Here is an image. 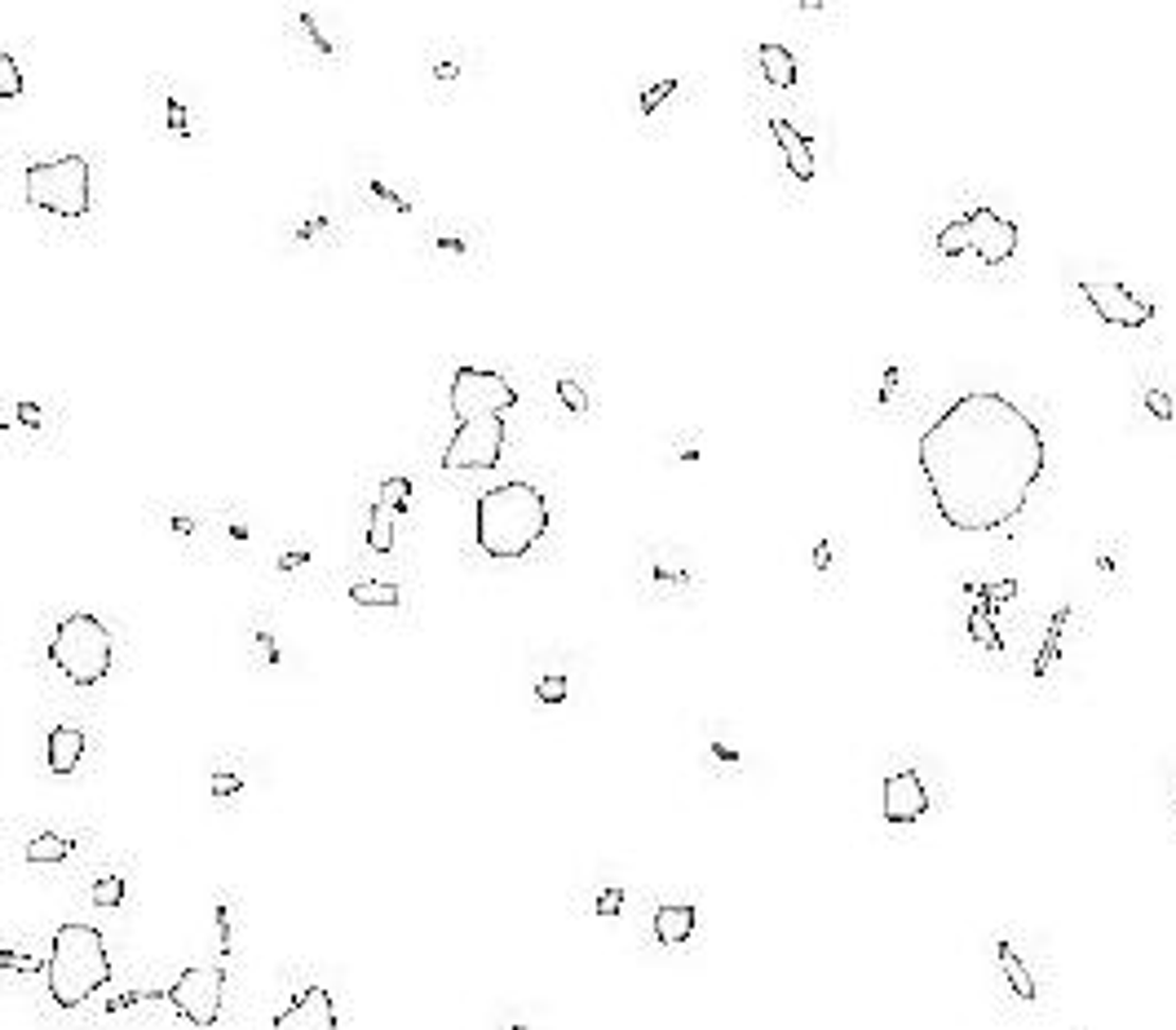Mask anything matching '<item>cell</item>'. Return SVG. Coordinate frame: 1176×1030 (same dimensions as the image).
<instances>
[{
    "label": "cell",
    "instance_id": "obj_35",
    "mask_svg": "<svg viewBox=\"0 0 1176 1030\" xmlns=\"http://www.w3.org/2000/svg\"><path fill=\"white\" fill-rule=\"evenodd\" d=\"M509 1030H527V1026H509Z\"/></svg>",
    "mask_w": 1176,
    "mask_h": 1030
},
{
    "label": "cell",
    "instance_id": "obj_32",
    "mask_svg": "<svg viewBox=\"0 0 1176 1030\" xmlns=\"http://www.w3.org/2000/svg\"><path fill=\"white\" fill-rule=\"evenodd\" d=\"M168 129H178L182 138H191V124H186V111L178 103H168Z\"/></svg>",
    "mask_w": 1176,
    "mask_h": 1030
},
{
    "label": "cell",
    "instance_id": "obj_27",
    "mask_svg": "<svg viewBox=\"0 0 1176 1030\" xmlns=\"http://www.w3.org/2000/svg\"><path fill=\"white\" fill-rule=\"evenodd\" d=\"M558 394H562V403H566L571 412H580V416L589 412V398H584V390L575 385V381H558Z\"/></svg>",
    "mask_w": 1176,
    "mask_h": 1030
},
{
    "label": "cell",
    "instance_id": "obj_33",
    "mask_svg": "<svg viewBox=\"0 0 1176 1030\" xmlns=\"http://www.w3.org/2000/svg\"><path fill=\"white\" fill-rule=\"evenodd\" d=\"M828 562H832V544H828V540H822V544L814 548V566L822 571V566H828Z\"/></svg>",
    "mask_w": 1176,
    "mask_h": 1030
},
{
    "label": "cell",
    "instance_id": "obj_1",
    "mask_svg": "<svg viewBox=\"0 0 1176 1030\" xmlns=\"http://www.w3.org/2000/svg\"><path fill=\"white\" fill-rule=\"evenodd\" d=\"M916 460L951 531L991 536L1031 505L1048 465V442L1035 416L1009 394L969 390L951 398L920 434Z\"/></svg>",
    "mask_w": 1176,
    "mask_h": 1030
},
{
    "label": "cell",
    "instance_id": "obj_9",
    "mask_svg": "<svg viewBox=\"0 0 1176 1030\" xmlns=\"http://www.w3.org/2000/svg\"><path fill=\"white\" fill-rule=\"evenodd\" d=\"M1080 292H1084L1088 306L1101 314V323H1110V328H1145V323H1155V306L1141 301L1133 288H1123V284L1084 279Z\"/></svg>",
    "mask_w": 1176,
    "mask_h": 1030
},
{
    "label": "cell",
    "instance_id": "obj_18",
    "mask_svg": "<svg viewBox=\"0 0 1176 1030\" xmlns=\"http://www.w3.org/2000/svg\"><path fill=\"white\" fill-rule=\"evenodd\" d=\"M969 593H978V589H969ZM982 597V593H978ZM995 601L991 597H982L978 607L969 611V637L978 642V646H987V650H1005V642H999V628H995Z\"/></svg>",
    "mask_w": 1176,
    "mask_h": 1030
},
{
    "label": "cell",
    "instance_id": "obj_30",
    "mask_svg": "<svg viewBox=\"0 0 1176 1030\" xmlns=\"http://www.w3.org/2000/svg\"><path fill=\"white\" fill-rule=\"evenodd\" d=\"M0 964H5L10 973H36V969H40V960L18 956V951H0Z\"/></svg>",
    "mask_w": 1176,
    "mask_h": 1030
},
{
    "label": "cell",
    "instance_id": "obj_26",
    "mask_svg": "<svg viewBox=\"0 0 1176 1030\" xmlns=\"http://www.w3.org/2000/svg\"><path fill=\"white\" fill-rule=\"evenodd\" d=\"M1141 403H1145V412L1155 416V420H1172V398H1168L1163 390H1145Z\"/></svg>",
    "mask_w": 1176,
    "mask_h": 1030
},
{
    "label": "cell",
    "instance_id": "obj_4",
    "mask_svg": "<svg viewBox=\"0 0 1176 1030\" xmlns=\"http://www.w3.org/2000/svg\"><path fill=\"white\" fill-rule=\"evenodd\" d=\"M44 982L58 1009H80L89 995H97L111 982V956L107 942L93 924H58L54 942H49Z\"/></svg>",
    "mask_w": 1176,
    "mask_h": 1030
},
{
    "label": "cell",
    "instance_id": "obj_5",
    "mask_svg": "<svg viewBox=\"0 0 1176 1030\" xmlns=\"http://www.w3.org/2000/svg\"><path fill=\"white\" fill-rule=\"evenodd\" d=\"M49 659L71 686H97L111 672V628L89 611L58 619L49 637Z\"/></svg>",
    "mask_w": 1176,
    "mask_h": 1030
},
{
    "label": "cell",
    "instance_id": "obj_15",
    "mask_svg": "<svg viewBox=\"0 0 1176 1030\" xmlns=\"http://www.w3.org/2000/svg\"><path fill=\"white\" fill-rule=\"evenodd\" d=\"M995 960H999V969H1005V977H1009V987H1013V995H1017V999H1026V1004H1035V999H1039L1035 977H1031V969L1021 964L1017 946H1013L1009 938H999V942H995Z\"/></svg>",
    "mask_w": 1176,
    "mask_h": 1030
},
{
    "label": "cell",
    "instance_id": "obj_23",
    "mask_svg": "<svg viewBox=\"0 0 1176 1030\" xmlns=\"http://www.w3.org/2000/svg\"><path fill=\"white\" fill-rule=\"evenodd\" d=\"M120 902H124V881L120 875H103L93 885V907H120Z\"/></svg>",
    "mask_w": 1176,
    "mask_h": 1030
},
{
    "label": "cell",
    "instance_id": "obj_21",
    "mask_svg": "<svg viewBox=\"0 0 1176 1030\" xmlns=\"http://www.w3.org/2000/svg\"><path fill=\"white\" fill-rule=\"evenodd\" d=\"M71 853V841H62L58 832H40L28 841V863H62Z\"/></svg>",
    "mask_w": 1176,
    "mask_h": 1030
},
{
    "label": "cell",
    "instance_id": "obj_20",
    "mask_svg": "<svg viewBox=\"0 0 1176 1030\" xmlns=\"http://www.w3.org/2000/svg\"><path fill=\"white\" fill-rule=\"evenodd\" d=\"M367 548L372 553H390L394 548V509L372 505V522H367Z\"/></svg>",
    "mask_w": 1176,
    "mask_h": 1030
},
{
    "label": "cell",
    "instance_id": "obj_17",
    "mask_svg": "<svg viewBox=\"0 0 1176 1030\" xmlns=\"http://www.w3.org/2000/svg\"><path fill=\"white\" fill-rule=\"evenodd\" d=\"M1066 624H1070V607H1057V611H1053V619H1048V633H1044L1039 655H1035V664H1031V672H1035V676H1048V672L1057 668L1062 646H1066Z\"/></svg>",
    "mask_w": 1176,
    "mask_h": 1030
},
{
    "label": "cell",
    "instance_id": "obj_10",
    "mask_svg": "<svg viewBox=\"0 0 1176 1030\" xmlns=\"http://www.w3.org/2000/svg\"><path fill=\"white\" fill-rule=\"evenodd\" d=\"M881 810L889 823H916L929 814V788L916 770H898L885 778V796H881Z\"/></svg>",
    "mask_w": 1176,
    "mask_h": 1030
},
{
    "label": "cell",
    "instance_id": "obj_31",
    "mask_svg": "<svg viewBox=\"0 0 1176 1030\" xmlns=\"http://www.w3.org/2000/svg\"><path fill=\"white\" fill-rule=\"evenodd\" d=\"M239 788H243L239 774H217V778H213V796H235Z\"/></svg>",
    "mask_w": 1176,
    "mask_h": 1030
},
{
    "label": "cell",
    "instance_id": "obj_2",
    "mask_svg": "<svg viewBox=\"0 0 1176 1030\" xmlns=\"http://www.w3.org/2000/svg\"><path fill=\"white\" fill-rule=\"evenodd\" d=\"M518 408V390L491 367L460 363L452 376V416L456 434L442 447V469H495L509 434V412Z\"/></svg>",
    "mask_w": 1176,
    "mask_h": 1030
},
{
    "label": "cell",
    "instance_id": "obj_22",
    "mask_svg": "<svg viewBox=\"0 0 1176 1030\" xmlns=\"http://www.w3.org/2000/svg\"><path fill=\"white\" fill-rule=\"evenodd\" d=\"M381 505L394 513H408L412 505V478H385L381 483Z\"/></svg>",
    "mask_w": 1176,
    "mask_h": 1030
},
{
    "label": "cell",
    "instance_id": "obj_12",
    "mask_svg": "<svg viewBox=\"0 0 1176 1030\" xmlns=\"http://www.w3.org/2000/svg\"><path fill=\"white\" fill-rule=\"evenodd\" d=\"M770 133H774V142L783 146V164H788L792 178H796V182H814V173H818V164H814V142L800 133L792 120H783V115L770 120Z\"/></svg>",
    "mask_w": 1176,
    "mask_h": 1030
},
{
    "label": "cell",
    "instance_id": "obj_13",
    "mask_svg": "<svg viewBox=\"0 0 1176 1030\" xmlns=\"http://www.w3.org/2000/svg\"><path fill=\"white\" fill-rule=\"evenodd\" d=\"M694 924H699V911L690 902H668V907L655 911V938L664 946H682V942H690Z\"/></svg>",
    "mask_w": 1176,
    "mask_h": 1030
},
{
    "label": "cell",
    "instance_id": "obj_7",
    "mask_svg": "<svg viewBox=\"0 0 1176 1030\" xmlns=\"http://www.w3.org/2000/svg\"><path fill=\"white\" fill-rule=\"evenodd\" d=\"M934 243H938V253H942V257L973 253V257L987 261V266H999V261H1009V257L1017 253L1021 231H1017V221H1013V217L995 213V209H969L964 217L946 221L942 231H938V239H934Z\"/></svg>",
    "mask_w": 1176,
    "mask_h": 1030
},
{
    "label": "cell",
    "instance_id": "obj_19",
    "mask_svg": "<svg viewBox=\"0 0 1176 1030\" xmlns=\"http://www.w3.org/2000/svg\"><path fill=\"white\" fill-rule=\"evenodd\" d=\"M349 601L355 607H398V589L385 580H355L349 584Z\"/></svg>",
    "mask_w": 1176,
    "mask_h": 1030
},
{
    "label": "cell",
    "instance_id": "obj_34",
    "mask_svg": "<svg viewBox=\"0 0 1176 1030\" xmlns=\"http://www.w3.org/2000/svg\"><path fill=\"white\" fill-rule=\"evenodd\" d=\"M18 420H22V424H32V430H36V424H40V412H36L32 403H22V408H18Z\"/></svg>",
    "mask_w": 1176,
    "mask_h": 1030
},
{
    "label": "cell",
    "instance_id": "obj_3",
    "mask_svg": "<svg viewBox=\"0 0 1176 1030\" xmlns=\"http://www.w3.org/2000/svg\"><path fill=\"white\" fill-rule=\"evenodd\" d=\"M473 536L478 548L495 562H513L548 536V500L522 478H509L478 495L473 509Z\"/></svg>",
    "mask_w": 1176,
    "mask_h": 1030
},
{
    "label": "cell",
    "instance_id": "obj_6",
    "mask_svg": "<svg viewBox=\"0 0 1176 1030\" xmlns=\"http://www.w3.org/2000/svg\"><path fill=\"white\" fill-rule=\"evenodd\" d=\"M28 204L54 217H85L93 209V168L85 156H58L28 164Z\"/></svg>",
    "mask_w": 1176,
    "mask_h": 1030
},
{
    "label": "cell",
    "instance_id": "obj_16",
    "mask_svg": "<svg viewBox=\"0 0 1176 1030\" xmlns=\"http://www.w3.org/2000/svg\"><path fill=\"white\" fill-rule=\"evenodd\" d=\"M757 58H761V71H765V80L774 85V89H792L796 85V58H792V49L788 44H779V40H765L761 49H757Z\"/></svg>",
    "mask_w": 1176,
    "mask_h": 1030
},
{
    "label": "cell",
    "instance_id": "obj_25",
    "mask_svg": "<svg viewBox=\"0 0 1176 1030\" xmlns=\"http://www.w3.org/2000/svg\"><path fill=\"white\" fill-rule=\"evenodd\" d=\"M566 694H571L566 676H536V699L540 703H562Z\"/></svg>",
    "mask_w": 1176,
    "mask_h": 1030
},
{
    "label": "cell",
    "instance_id": "obj_14",
    "mask_svg": "<svg viewBox=\"0 0 1176 1030\" xmlns=\"http://www.w3.org/2000/svg\"><path fill=\"white\" fill-rule=\"evenodd\" d=\"M85 757V735L76 725H54L49 730V770L54 774H71Z\"/></svg>",
    "mask_w": 1176,
    "mask_h": 1030
},
{
    "label": "cell",
    "instance_id": "obj_29",
    "mask_svg": "<svg viewBox=\"0 0 1176 1030\" xmlns=\"http://www.w3.org/2000/svg\"><path fill=\"white\" fill-rule=\"evenodd\" d=\"M672 89H677V80H659V85H655V89H646V93H641V103H637V107H641V111H646V115H650V111H655V107H659V103H664V97H668V93H672Z\"/></svg>",
    "mask_w": 1176,
    "mask_h": 1030
},
{
    "label": "cell",
    "instance_id": "obj_28",
    "mask_svg": "<svg viewBox=\"0 0 1176 1030\" xmlns=\"http://www.w3.org/2000/svg\"><path fill=\"white\" fill-rule=\"evenodd\" d=\"M619 911H623V889H602V893H597V916L615 920Z\"/></svg>",
    "mask_w": 1176,
    "mask_h": 1030
},
{
    "label": "cell",
    "instance_id": "obj_8",
    "mask_svg": "<svg viewBox=\"0 0 1176 1030\" xmlns=\"http://www.w3.org/2000/svg\"><path fill=\"white\" fill-rule=\"evenodd\" d=\"M221 999H227V973L217 964H191L178 973V982L168 987V1004L178 1009V1017H186L199 1030L217 1026Z\"/></svg>",
    "mask_w": 1176,
    "mask_h": 1030
},
{
    "label": "cell",
    "instance_id": "obj_11",
    "mask_svg": "<svg viewBox=\"0 0 1176 1030\" xmlns=\"http://www.w3.org/2000/svg\"><path fill=\"white\" fill-rule=\"evenodd\" d=\"M270 1030H337V1004L323 987H306L279 1017H274Z\"/></svg>",
    "mask_w": 1176,
    "mask_h": 1030
},
{
    "label": "cell",
    "instance_id": "obj_24",
    "mask_svg": "<svg viewBox=\"0 0 1176 1030\" xmlns=\"http://www.w3.org/2000/svg\"><path fill=\"white\" fill-rule=\"evenodd\" d=\"M18 93H22L18 62H14V54H0V97H18Z\"/></svg>",
    "mask_w": 1176,
    "mask_h": 1030
}]
</instances>
